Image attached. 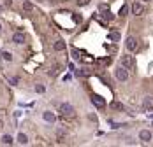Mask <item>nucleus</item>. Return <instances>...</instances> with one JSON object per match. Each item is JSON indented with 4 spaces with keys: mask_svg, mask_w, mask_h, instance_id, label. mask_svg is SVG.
Instances as JSON below:
<instances>
[{
    "mask_svg": "<svg viewBox=\"0 0 153 147\" xmlns=\"http://www.w3.org/2000/svg\"><path fill=\"white\" fill-rule=\"evenodd\" d=\"M32 9H34L32 2H28V0H25V2H23V10H25V12H32Z\"/></svg>",
    "mask_w": 153,
    "mask_h": 147,
    "instance_id": "obj_14",
    "label": "nucleus"
},
{
    "mask_svg": "<svg viewBox=\"0 0 153 147\" xmlns=\"http://www.w3.org/2000/svg\"><path fill=\"white\" fill-rule=\"evenodd\" d=\"M13 42H14V44H25V42H26V35L23 33L21 30H18L16 33L13 35Z\"/></svg>",
    "mask_w": 153,
    "mask_h": 147,
    "instance_id": "obj_5",
    "label": "nucleus"
},
{
    "mask_svg": "<svg viewBox=\"0 0 153 147\" xmlns=\"http://www.w3.org/2000/svg\"><path fill=\"white\" fill-rule=\"evenodd\" d=\"M42 117H44V121H48V123H55V121H56V116H55L53 112H49V110L42 112Z\"/></svg>",
    "mask_w": 153,
    "mask_h": 147,
    "instance_id": "obj_9",
    "label": "nucleus"
},
{
    "mask_svg": "<svg viewBox=\"0 0 153 147\" xmlns=\"http://www.w3.org/2000/svg\"><path fill=\"white\" fill-rule=\"evenodd\" d=\"M142 109H146V110L153 109V96H144L142 98Z\"/></svg>",
    "mask_w": 153,
    "mask_h": 147,
    "instance_id": "obj_8",
    "label": "nucleus"
},
{
    "mask_svg": "<svg viewBox=\"0 0 153 147\" xmlns=\"http://www.w3.org/2000/svg\"><path fill=\"white\" fill-rule=\"evenodd\" d=\"M115 77H116L120 82H125V81L128 79V70H127L125 67H118V68H115Z\"/></svg>",
    "mask_w": 153,
    "mask_h": 147,
    "instance_id": "obj_1",
    "label": "nucleus"
},
{
    "mask_svg": "<svg viewBox=\"0 0 153 147\" xmlns=\"http://www.w3.org/2000/svg\"><path fill=\"white\" fill-rule=\"evenodd\" d=\"M53 49H55V51H64V49H65V42H64L62 39L55 40V42H53Z\"/></svg>",
    "mask_w": 153,
    "mask_h": 147,
    "instance_id": "obj_11",
    "label": "nucleus"
},
{
    "mask_svg": "<svg viewBox=\"0 0 153 147\" xmlns=\"http://www.w3.org/2000/svg\"><path fill=\"white\" fill-rule=\"evenodd\" d=\"M111 109H113V110H125V105L123 103H121V102H116V100H113V102H111Z\"/></svg>",
    "mask_w": 153,
    "mask_h": 147,
    "instance_id": "obj_12",
    "label": "nucleus"
},
{
    "mask_svg": "<svg viewBox=\"0 0 153 147\" xmlns=\"http://www.w3.org/2000/svg\"><path fill=\"white\" fill-rule=\"evenodd\" d=\"M2 58L5 60V61H13V54L9 51H2Z\"/></svg>",
    "mask_w": 153,
    "mask_h": 147,
    "instance_id": "obj_17",
    "label": "nucleus"
},
{
    "mask_svg": "<svg viewBox=\"0 0 153 147\" xmlns=\"http://www.w3.org/2000/svg\"><path fill=\"white\" fill-rule=\"evenodd\" d=\"M121 67H125L127 70H130V68H134L136 67V61H134V56H121Z\"/></svg>",
    "mask_w": 153,
    "mask_h": 147,
    "instance_id": "obj_4",
    "label": "nucleus"
},
{
    "mask_svg": "<svg viewBox=\"0 0 153 147\" xmlns=\"http://www.w3.org/2000/svg\"><path fill=\"white\" fill-rule=\"evenodd\" d=\"M11 4H13V0H4V5H7V7H9Z\"/></svg>",
    "mask_w": 153,
    "mask_h": 147,
    "instance_id": "obj_25",
    "label": "nucleus"
},
{
    "mask_svg": "<svg viewBox=\"0 0 153 147\" xmlns=\"http://www.w3.org/2000/svg\"><path fill=\"white\" fill-rule=\"evenodd\" d=\"M132 14H134V16H141L142 14V4L141 2H134V4H132Z\"/></svg>",
    "mask_w": 153,
    "mask_h": 147,
    "instance_id": "obj_7",
    "label": "nucleus"
},
{
    "mask_svg": "<svg viewBox=\"0 0 153 147\" xmlns=\"http://www.w3.org/2000/svg\"><path fill=\"white\" fill-rule=\"evenodd\" d=\"M100 16H102V18H104L106 21H111V19H113V18H115L113 14H111V12H109V9H107V10H102V14H100Z\"/></svg>",
    "mask_w": 153,
    "mask_h": 147,
    "instance_id": "obj_16",
    "label": "nucleus"
},
{
    "mask_svg": "<svg viewBox=\"0 0 153 147\" xmlns=\"http://www.w3.org/2000/svg\"><path fill=\"white\" fill-rule=\"evenodd\" d=\"M137 46H139V42H137V39L136 37H127V40H125V47H127V51H136L137 49Z\"/></svg>",
    "mask_w": 153,
    "mask_h": 147,
    "instance_id": "obj_3",
    "label": "nucleus"
},
{
    "mask_svg": "<svg viewBox=\"0 0 153 147\" xmlns=\"http://www.w3.org/2000/svg\"><path fill=\"white\" fill-rule=\"evenodd\" d=\"M58 112L62 116H65V117H69V116H74V107L70 103H60Z\"/></svg>",
    "mask_w": 153,
    "mask_h": 147,
    "instance_id": "obj_2",
    "label": "nucleus"
},
{
    "mask_svg": "<svg viewBox=\"0 0 153 147\" xmlns=\"http://www.w3.org/2000/svg\"><path fill=\"white\" fill-rule=\"evenodd\" d=\"M74 19H76V23H81V21H83V18H81L79 14H76V16H74Z\"/></svg>",
    "mask_w": 153,
    "mask_h": 147,
    "instance_id": "obj_23",
    "label": "nucleus"
},
{
    "mask_svg": "<svg viewBox=\"0 0 153 147\" xmlns=\"http://www.w3.org/2000/svg\"><path fill=\"white\" fill-rule=\"evenodd\" d=\"M91 102H93V105L97 109H104L106 107V102L102 96H99V94H91Z\"/></svg>",
    "mask_w": 153,
    "mask_h": 147,
    "instance_id": "obj_6",
    "label": "nucleus"
},
{
    "mask_svg": "<svg viewBox=\"0 0 153 147\" xmlns=\"http://www.w3.org/2000/svg\"><path fill=\"white\" fill-rule=\"evenodd\" d=\"M13 142H14V138H13L11 135H4V136H2V144H5V145H11Z\"/></svg>",
    "mask_w": 153,
    "mask_h": 147,
    "instance_id": "obj_15",
    "label": "nucleus"
},
{
    "mask_svg": "<svg viewBox=\"0 0 153 147\" xmlns=\"http://www.w3.org/2000/svg\"><path fill=\"white\" fill-rule=\"evenodd\" d=\"M109 7H107V4H99V10L102 12V10H107Z\"/></svg>",
    "mask_w": 153,
    "mask_h": 147,
    "instance_id": "obj_21",
    "label": "nucleus"
},
{
    "mask_svg": "<svg viewBox=\"0 0 153 147\" xmlns=\"http://www.w3.org/2000/svg\"><path fill=\"white\" fill-rule=\"evenodd\" d=\"M90 4V0H77V5L79 7H83V5H88Z\"/></svg>",
    "mask_w": 153,
    "mask_h": 147,
    "instance_id": "obj_20",
    "label": "nucleus"
},
{
    "mask_svg": "<svg viewBox=\"0 0 153 147\" xmlns=\"http://www.w3.org/2000/svg\"><path fill=\"white\" fill-rule=\"evenodd\" d=\"M18 142L21 144V145H26V144H28V136H26L25 133H19V135H18Z\"/></svg>",
    "mask_w": 153,
    "mask_h": 147,
    "instance_id": "obj_13",
    "label": "nucleus"
},
{
    "mask_svg": "<svg viewBox=\"0 0 153 147\" xmlns=\"http://www.w3.org/2000/svg\"><path fill=\"white\" fill-rule=\"evenodd\" d=\"M144 2H151V0H144Z\"/></svg>",
    "mask_w": 153,
    "mask_h": 147,
    "instance_id": "obj_26",
    "label": "nucleus"
},
{
    "mask_svg": "<svg viewBox=\"0 0 153 147\" xmlns=\"http://www.w3.org/2000/svg\"><path fill=\"white\" fill-rule=\"evenodd\" d=\"M0 9H2V5H0Z\"/></svg>",
    "mask_w": 153,
    "mask_h": 147,
    "instance_id": "obj_28",
    "label": "nucleus"
},
{
    "mask_svg": "<svg viewBox=\"0 0 153 147\" xmlns=\"http://www.w3.org/2000/svg\"><path fill=\"white\" fill-rule=\"evenodd\" d=\"M35 91H37V93H44V91H46V88L42 86V84H37V86H35Z\"/></svg>",
    "mask_w": 153,
    "mask_h": 147,
    "instance_id": "obj_19",
    "label": "nucleus"
},
{
    "mask_svg": "<svg viewBox=\"0 0 153 147\" xmlns=\"http://www.w3.org/2000/svg\"><path fill=\"white\" fill-rule=\"evenodd\" d=\"M139 138H141L142 142H150V140H151V133H150L148 130H141V131H139Z\"/></svg>",
    "mask_w": 153,
    "mask_h": 147,
    "instance_id": "obj_10",
    "label": "nucleus"
},
{
    "mask_svg": "<svg viewBox=\"0 0 153 147\" xmlns=\"http://www.w3.org/2000/svg\"><path fill=\"white\" fill-rule=\"evenodd\" d=\"M0 30H2V26H0Z\"/></svg>",
    "mask_w": 153,
    "mask_h": 147,
    "instance_id": "obj_27",
    "label": "nucleus"
},
{
    "mask_svg": "<svg viewBox=\"0 0 153 147\" xmlns=\"http://www.w3.org/2000/svg\"><path fill=\"white\" fill-rule=\"evenodd\" d=\"M125 12H127V5H123V7H121V10H120V14H121V16H123Z\"/></svg>",
    "mask_w": 153,
    "mask_h": 147,
    "instance_id": "obj_24",
    "label": "nucleus"
},
{
    "mask_svg": "<svg viewBox=\"0 0 153 147\" xmlns=\"http://www.w3.org/2000/svg\"><path fill=\"white\" fill-rule=\"evenodd\" d=\"M9 82H11L13 86H16V84L19 82V79H18V77H11V79H9Z\"/></svg>",
    "mask_w": 153,
    "mask_h": 147,
    "instance_id": "obj_22",
    "label": "nucleus"
},
{
    "mask_svg": "<svg viewBox=\"0 0 153 147\" xmlns=\"http://www.w3.org/2000/svg\"><path fill=\"white\" fill-rule=\"evenodd\" d=\"M109 39L113 40V42H118V40H120V33H118V32H111V33H109Z\"/></svg>",
    "mask_w": 153,
    "mask_h": 147,
    "instance_id": "obj_18",
    "label": "nucleus"
}]
</instances>
